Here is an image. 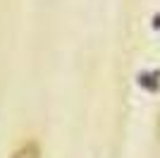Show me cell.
<instances>
[{
    "label": "cell",
    "instance_id": "6da1fadb",
    "mask_svg": "<svg viewBox=\"0 0 160 158\" xmlns=\"http://www.w3.org/2000/svg\"><path fill=\"white\" fill-rule=\"evenodd\" d=\"M10 158H41V149L36 141H24V144H19L17 149H14L12 153H10Z\"/></svg>",
    "mask_w": 160,
    "mask_h": 158
}]
</instances>
